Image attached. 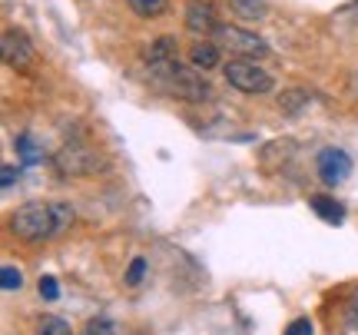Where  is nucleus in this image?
Instances as JSON below:
<instances>
[{
  "label": "nucleus",
  "mask_w": 358,
  "mask_h": 335,
  "mask_svg": "<svg viewBox=\"0 0 358 335\" xmlns=\"http://www.w3.org/2000/svg\"><path fill=\"white\" fill-rule=\"evenodd\" d=\"M73 226L70 203H27L10 213V232L24 243H47Z\"/></svg>",
  "instance_id": "f257e3e1"
},
{
  "label": "nucleus",
  "mask_w": 358,
  "mask_h": 335,
  "mask_svg": "<svg viewBox=\"0 0 358 335\" xmlns=\"http://www.w3.org/2000/svg\"><path fill=\"white\" fill-rule=\"evenodd\" d=\"M153 80L163 87L166 93H173L176 100H186V104H203L213 97V87L203 80V70L199 66H186V64H169L166 70H156Z\"/></svg>",
  "instance_id": "f03ea898"
},
{
  "label": "nucleus",
  "mask_w": 358,
  "mask_h": 335,
  "mask_svg": "<svg viewBox=\"0 0 358 335\" xmlns=\"http://www.w3.org/2000/svg\"><path fill=\"white\" fill-rule=\"evenodd\" d=\"M226 80H229V87H236L243 93H256V97H262V93H268L275 87L272 77L259 64H252V60H232V64H226Z\"/></svg>",
  "instance_id": "7ed1b4c3"
},
{
  "label": "nucleus",
  "mask_w": 358,
  "mask_h": 335,
  "mask_svg": "<svg viewBox=\"0 0 358 335\" xmlns=\"http://www.w3.org/2000/svg\"><path fill=\"white\" fill-rule=\"evenodd\" d=\"M219 37V47H226V50L239 53V57H266L268 53V43L262 37H256L252 30H245V27H236V24H219L213 30Z\"/></svg>",
  "instance_id": "20e7f679"
},
{
  "label": "nucleus",
  "mask_w": 358,
  "mask_h": 335,
  "mask_svg": "<svg viewBox=\"0 0 358 335\" xmlns=\"http://www.w3.org/2000/svg\"><path fill=\"white\" fill-rule=\"evenodd\" d=\"M53 166H57V173H60V176H90V173H96L100 159H96V153H93L90 146L66 143L64 150H57V156H53Z\"/></svg>",
  "instance_id": "39448f33"
},
{
  "label": "nucleus",
  "mask_w": 358,
  "mask_h": 335,
  "mask_svg": "<svg viewBox=\"0 0 358 335\" xmlns=\"http://www.w3.org/2000/svg\"><path fill=\"white\" fill-rule=\"evenodd\" d=\"M315 169H319V180L325 186H342V183L352 176V156L342 150V146H325L319 156H315Z\"/></svg>",
  "instance_id": "423d86ee"
},
{
  "label": "nucleus",
  "mask_w": 358,
  "mask_h": 335,
  "mask_svg": "<svg viewBox=\"0 0 358 335\" xmlns=\"http://www.w3.org/2000/svg\"><path fill=\"white\" fill-rule=\"evenodd\" d=\"M0 53H3V64L13 66V70H27V66L37 60V50H34L30 37L20 34V30H3V37H0Z\"/></svg>",
  "instance_id": "0eeeda50"
},
{
  "label": "nucleus",
  "mask_w": 358,
  "mask_h": 335,
  "mask_svg": "<svg viewBox=\"0 0 358 335\" xmlns=\"http://www.w3.org/2000/svg\"><path fill=\"white\" fill-rule=\"evenodd\" d=\"M179 60V47L173 37H156L150 47H146V53H143V64L150 66V73H156V70H166L169 64H176Z\"/></svg>",
  "instance_id": "6e6552de"
},
{
  "label": "nucleus",
  "mask_w": 358,
  "mask_h": 335,
  "mask_svg": "<svg viewBox=\"0 0 358 335\" xmlns=\"http://www.w3.org/2000/svg\"><path fill=\"white\" fill-rule=\"evenodd\" d=\"M186 27H189L192 34H199V37L213 34L219 27L213 3H209V0H189V3H186Z\"/></svg>",
  "instance_id": "1a4fd4ad"
},
{
  "label": "nucleus",
  "mask_w": 358,
  "mask_h": 335,
  "mask_svg": "<svg viewBox=\"0 0 358 335\" xmlns=\"http://www.w3.org/2000/svg\"><path fill=\"white\" fill-rule=\"evenodd\" d=\"M219 60H222V53H219V43H213V40H196L189 47V64L199 70H213V66H219Z\"/></svg>",
  "instance_id": "9d476101"
},
{
  "label": "nucleus",
  "mask_w": 358,
  "mask_h": 335,
  "mask_svg": "<svg viewBox=\"0 0 358 335\" xmlns=\"http://www.w3.org/2000/svg\"><path fill=\"white\" fill-rule=\"evenodd\" d=\"M312 209H315V216H322L325 222H335V226L345 220V206L335 196H312Z\"/></svg>",
  "instance_id": "9b49d317"
},
{
  "label": "nucleus",
  "mask_w": 358,
  "mask_h": 335,
  "mask_svg": "<svg viewBox=\"0 0 358 335\" xmlns=\"http://www.w3.org/2000/svg\"><path fill=\"white\" fill-rule=\"evenodd\" d=\"M239 20H262L268 13V0H226Z\"/></svg>",
  "instance_id": "f8f14e48"
},
{
  "label": "nucleus",
  "mask_w": 358,
  "mask_h": 335,
  "mask_svg": "<svg viewBox=\"0 0 358 335\" xmlns=\"http://www.w3.org/2000/svg\"><path fill=\"white\" fill-rule=\"evenodd\" d=\"M13 146H17V156H20L24 163H40V159H43V143H37L30 133H20Z\"/></svg>",
  "instance_id": "ddd939ff"
},
{
  "label": "nucleus",
  "mask_w": 358,
  "mask_h": 335,
  "mask_svg": "<svg viewBox=\"0 0 358 335\" xmlns=\"http://www.w3.org/2000/svg\"><path fill=\"white\" fill-rule=\"evenodd\" d=\"M129 10L143 17V20H150V17H163L169 10V0H127Z\"/></svg>",
  "instance_id": "4468645a"
},
{
  "label": "nucleus",
  "mask_w": 358,
  "mask_h": 335,
  "mask_svg": "<svg viewBox=\"0 0 358 335\" xmlns=\"http://www.w3.org/2000/svg\"><path fill=\"white\" fill-rule=\"evenodd\" d=\"M37 335H73V329H70V322L60 319V315H40Z\"/></svg>",
  "instance_id": "2eb2a0df"
},
{
  "label": "nucleus",
  "mask_w": 358,
  "mask_h": 335,
  "mask_svg": "<svg viewBox=\"0 0 358 335\" xmlns=\"http://www.w3.org/2000/svg\"><path fill=\"white\" fill-rule=\"evenodd\" d=\"M80 335H120V325L113 322V319H106V315H100V319H90L87 329Z\"/></svg>",
  "instance_id": "dca6fc26"
},
{
  "label": "nucleus",
  "mask_w": 358,
  "mask_h": 335,
  "mask_svg": "<svg viewBox=\"0 0 358 335\" xmlns=\"http://www.w3.org/2000/svg\"><path fill=\"white\" fill-rule=\"evenodd\" d=\"M0 285H3L7 292L20 289V285H24V272L17 269V266H3V269H0Z\"/></svg>",
  "instance_id": "f3484780"
},
{
  "label": "nucleus",
  "mask_w": 358,
  "mask_h": 335,
  "mask_svg": "<svg viewBox=\"0 0 358 335\" xmlns=\"http://www.w3.org/2000/svg\"><path fill=\"white\" fill-rule=\"evenodd\" d=\"M146 269H150V266H146V259L136 256L133 262H129V269H127V283H129V285H140L143 276H146Z\"/></svg>",
  "instance_id": "a211bd4d"
},
{
  "label": "nucleus",
  "mask_w": 358,
  "mask_h": 335,
  "mask_svg": "<svg viewBox=\"0 0 358 335\" xmlns=\"http://www.w3.org/2000/svg\"><path fill=\"white\" fill-rule=\"evenodd\" d=\"M40 296L47 299V302H53V299L60 296V285H57L53 276H43V279H40Z\"/></svg>",
  "instance_id": "6ab92c4d"
},
{
  "label": "nucleus",
  "mask_w": 358,
  "mask_h": 335,
  "mask_svg": "<svg viewBox=\"0 0 358 335\" xmlns=\"http://www.w3.org/2000/svg\"><path fill=\"white\" fill-rule=\"evenodd\" d=\"M345 322L358 332V289L352 292V299H348V306H345Z\"/></svg>",
  "instance_id": "aec40b11"
},
{
  "label": "nucleus",
  "mask_w": 358,
  "mask_h": 335,
  "mask_svg": "<svg viewBox=\"0 0 358 335\" xmlns=\"http://www.w3.org/2000/svg\"><path fill=\"white\" fill-rule=\"evenodd\" d=\"M285 335H315L312 332V319H295V322L285 329Z\"/></svg>",
  "instance_id": "412c9836"
},
{
  "label": "nucleus",
  "mask_w": 358,
  "mask_h": 335,
  "mask_svg": "<svg viewBox=\"0 0 358 335\" xmlns=\"http://www.w3.org/2000/svg\"><path fill=\"white\" fill-rule=\"evenodd\" d=\"M17 176H20V169H17V166H3V169H0V183H3V190H10Z\"/></svg>",
  "instance_id": "4be33fe9"
},
{
  "label": "nucleus",
  "mask_w": 358,
  "mask_h": 335,
  "mask_svg": "<svg viewBox=\"0 0 358 335\" xmlns=\"http://www.w3.org/2000/svg\"><path fill=\"white\" fill-rule=\"evenodd\" d=\"M352 90L358 93V73H355V77H352Z\"/></svg>",
  "instance_id": "5701e85b"
}]
</instances>
